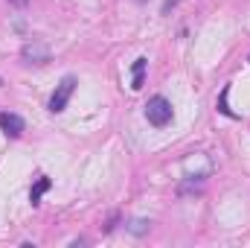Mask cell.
<instances>
[{
    "label": "cell",
    "mask_w": 250,
    "mask_h": 248,
    "mask_svg": "<svg viewBox=\"0 0 250 248\" xmlns=\"http://www.w3.org/2000/svg\"><path fill=\"white\" fill-rule=\"evenodd\" d=\"M172 117H175V111H172V102L166 99V97H151L148 102H146V120L154 125V128H166V125L172 123Z\"/></svg>",
    "instance_id": "1"
},
{
    "label": "cell",
    "mask_w": 250,
    "mask_h": 248,
    "mask_svg": "<svg viewBox=\"0 0 250 248\" xmlns=\"http://www.w3.org/2000/svg\"><path fill=\"white\" fill-rule=\"evenodd\" d=\"M76 85H79V82H76V76H73V73H67L62 82L56 85V91H53V97H50V105H47L53 114H59V111L67 108V102H70V97H73Z\"/></svg>",
    "instance_id": "2"
},
{
    "label": "cell",
    "mask_w": 250,
    "mask_h": 248,
    "mask_svg": "<svg viewBox=\"0 0 250 248\" xmlns=\"http://www.w3.org/2000/svg\"><path fill=\"white\" fill-rule=\"evenodd\" d=\"M21 59L26 64H44L50 59V50H47L44 41H26V44L21 47Z\"/></svg>",
    "instance_id": "3"
},
{
    "label": "cell",
    "mask_w": 250,
    "mask_h": 248,
    "mask_svg": "<svg viewBox=\"0 0 250 248\" xmlns=\"http://www.w3.org/2000/svg\"><path fill=\"white\" fill-rule=\"evenodd\" d=\"M23 128H26V123H23L21 114H12V111H3V114H0V131H3L6 137H21Z\"/></svg>",
    "instance_id": "4"
},
{
    "label": "cell",
    "mask_w": 250,
    "mask_h": 248,
    "mask_svg": "<svg viewBox=\"0 0 250 248\" xmlns=\"http://www.w3.org/2000/svg\"><path fill=\"white\" fill-rule=\"evenodd\" d=\"M146 67H148V59H146V56H140V59L134 62V67H131V70H134V82H131L134 91L143 88V82H146Z\"/></svg>",
    "instance_id": "5"
},
{
    "label": "cell",
    "mask_w": 250,
    "mask_h": 248,
    "mask_svg": "<svg viewBox=\"0 0 250 248\" xmlns=\"http://www.w3.org/2000/svg\"><path fill=\"white\" fill-rule=\"evenodd\" d=\"M50 187H53V181H50L47 175H41V178L32 184V190H29V201H32V204H41V196H44Z\"/></svg>",
    "instance_id": "6"
},
{
    "label": "cell",
    "mask_w": 250,
    "mask_h": 248,
    "mask_svg": "<svg viewBox=\"0 0 250 248\" xmlns=\"http://www.w3.org/2000/svg\"><path fill=\"white\" fill-rule=\"evenodd\" d=\"M227 94H230V85H224V91H221V97H218V111H221V114H227V117H239V114L227 105Z\"/></svg>",
    "instance_id": "7"
},
{
    "label": "cell",
    "mask_w": 250,
    "mask_h": 248,
    "mask_svg": "<svg viewBox=\"0 0 250 248\" xmlns=\"http://www.w3.org/2000/svg\"><path fill=\"white\" fill-rule=\"evenodd\" d=\"M9 6H15V9H26L29 0H9Z\"/></svg>",
    "instance_id": "8"
},
{
    "label": "cell",
    "mask_w": 250,
    "mask_h": 248,
    "mask_svg": "<svg viewBox=\"0 0 250 248\" xmlns=\"http://www.w3.org/2000/svg\"><path fill=\"white\" fill-rule=\"evenodd\" d=\"M131 231H134V234H143V231H146V222H134V228H131Z\"/></svg>",
    "instance_id": "9"
},
{
    "label": "cell",
    "mask_w": 250,
    "mask_h": 248,
    "mask_svg": "<svg viewBox=\"0 0 250 248\" xmlns=\"http://www.w3.org/2000/svg\"><path fill=\"white\" fill-rule=\"evenodd\" d=\"M172 6H178V0H166L163 3V12H172Z\"/></svg>",
    "instance_id": "10"
},
{
    "label": "cell",
    "mask_w": 250,
    "mask_h": 248,
    "mask_svg": "<svg viewBox=\"0 0 250 248\" xmlns=\"http://www.w3.org/2000/svg\"><path fill=\"white\" fill-rule=\"evenodd\" d=\"M137 3H146V0H137Z\"/></svg>",
    "instance_id": "11"
}]
</instances>
